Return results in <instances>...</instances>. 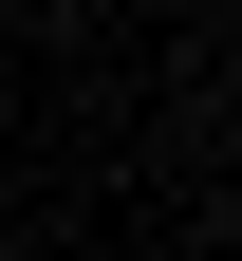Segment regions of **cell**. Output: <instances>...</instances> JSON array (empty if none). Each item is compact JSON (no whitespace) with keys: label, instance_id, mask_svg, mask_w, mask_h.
<instances>
[{"label":"cell","instance_id":"1","mask_svg":"<svg viewBox=\"0 0 242 261\" xmlns=\"http://www.w3.org/2000/svg\"><path fill=\"white\" fill-rule=\"evenodd\" d=\"M0 261H38V243H0Z\"/></svg>","mask_w":242,"mask_h":261}]
</instances>
